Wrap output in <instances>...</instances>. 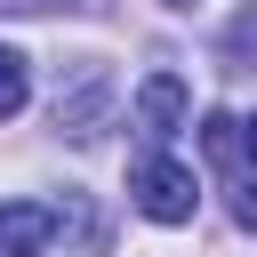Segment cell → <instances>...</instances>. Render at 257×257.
Wrapping results in <instances>:
<instances>
[{
  "label": "cell",
  "mask_w": 257,
  "mask_h": 257,
  "mask_svg": "<svg viewBox=\"0 0 257 257\" xmlns=\"http://www.w3.org/2000/svg\"><path fill=\"white\" fill-rule=\"evenodd\" d=\"M128 193H137V209H145L153 225H185V217H193V201H201L193 169H185V161H169V153H145V161L128 169Z\"/></svg>",
  "instance_id": "6da1fadb"
},
{
  "label": "cell",
  "mask_w": 257,
  "mask_h": 257,
  "mask_svg": "<svg viewBox=\"0 0 257 257\" xmlns=\"http://www.w3.org/2000/svg\"><path fill=\"white\" fill-rule=\"evenodd\" d=\"M201 153H209L217 177H225L233 225H257V209H249V128H241V112H209V120H201Z\"/></svg>",
  "instance_id": "7a4b0ae2"
},
{
  "label": "cell",
  "mask_w": 257,
  "mask_h": 257,
  "mask_svg": "<svg viewBox=\"0 0 257 257\" xmlns=\"http://www.w3.org/2000/svg\"><path fill=\"white\" fill-rule=\"evenodd\" d=\"M185 112H193V96H185L177 72H153V80L137 88V128H145L153 145H169V137L185 128Z\"/></svg>",
  "instance_id": "3957f363"
},
{
  "label": "cell",
  "mask_w": 257,
  "mask_h": 257,
  "mask_svg": "<svg viewBox=\"0 0 257 257\" xmlns=\"http://www.w3.org/2000/svg\"><path fill=\"white\" fill-rule=\"evenodd\" d=\"M56 233V209L40 201H0V257H40Z\"/></svg>",
  "instance_id": "277c9868"
},
{
  "label": "cell",
  "mask_w": 257,
  "mask_h": 257,
  "mask_svg": "<svg viewBox=\"0 0 257 257\" xmlns=\"http://www.w3.org/2000/svg\"><path fill=\"white\" fill-rule=\"evenodd\" d=\"M24 96H32V72H24V56H16V48H0V120H16V112H24Z\"/></svg>",
  "instance_id": "5b68a950"
},
{
  "label": "cell",
  "mask_w": 257,
  "mask_h": 257,
  "mask_svg": "<svg viewBox=\"0 0 257 257\" xmlns=\"http://www.w3.org/2000/svg\"><path fill=\"white\" fill-rule=\"evenodd\" d=\"M8 8H56V0H8Z\"/></svg>",
  "instance_id": "8992f818"
},
{
  "label": "cell",
  "mask_w": 257,
  "mask_h": 257,
  "mask_svg": "<svg viewBox=\"0 0 257 257\" xmlns=\"http://www.w3.org/2000/svg\"><path fill=\"white\" fill-rule=\"evenodd\" d=\"M169 8H193V0H169Z\"/></svg>",
  "instance_id": "52a82bcc"
}]
</instances>
